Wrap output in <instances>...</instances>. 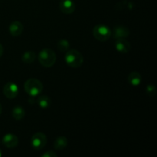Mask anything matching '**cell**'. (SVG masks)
Listing matches in <instances>:
<instances>
[{"label":"cell","instance_id":"6da1fadb","mask_svg":"<svg viewBox=\"0 0 157 157\" xmlns=\"http://www.w3.org/2000/svg\"><path fill=\"white\" fill-rule=\"evenodd\" d=\"M64 61L69 67L78 68L82 65L84 62V57L79 51L71 49L65 52Z\"/></svg>","mask_w":157,"mask_h":157},{"label":"cell","instance_id":"7a4b0ae2","mask_svg":"<svg viewBox=\"0 0 157 157\" xmlns=\"http://www.w3.org/2000/svg\"><path fill=\"white\" fill-rule=\"evenodd\" d=\"M24 89L31 97L38 96L43 90V84L36 78H29L25 82Z\"/></svg>","mask_w":157,"mask_h":157},{"label":"cell","instance_id":"3957f363","mask_svg":"<svg viewBox=\"0 0 157 157\" xmlns=\"http://www.w3.org/2000/svg\"><path fill=\"white\" fill-rule=\"evenodd\" d=\"M38 61L39 63L45 67H51L55 64L56 61V55L52 49H42L38 54Z\"/></svg>","mask_w":157,"mask_h":157},{"label":"cell","instance_id":"277c9868","mask_svg":"<svg viewBox=\"0 0 157 157\" xmlns=\"http://www.w3.org/2000/svg\"><path fill=\"white\" fill-rule=\"evenodd\" d=\"M111 30L104 24H99L93 29V35L97 40L100 41H106L111 37Z\"/></svg>","mask_w":157,"mask_h":157},{"label":"cell","instance_id":"5b68a950","mask_svg":"<svg viewBox=\"0 0 157 157\" xmlns=\"http://www.w3.org/2000/svg\"><path fill=\"white\" fill-rule=\"evenodd\" d=\"M47 143V136L41 132H38L32 136L31 139V145L36 150H42Z\"/></svg>","mask_w":157,"mask_h":157},{"label":"cell","instance_id":"8992f818","mask_svg":"<svg viewBox=\"0 0 157 157\" xmlns=\"http://www.w3.org/2000/svg\"><path fill=\"white\" fill-rule=\"evenodd\" d=\"M3 94L9 99H14L18 94V87L13 82H8L3 87Z\"/></svg>","mask_w":157,"mask_h":157},{"label":"cell","instance_id":"52a82bcc","mask_svg":"<svg viewBox=\"0 0 157 157\" xmlns=\"http://www.w3.org/2000/svg\"><path fill=\"white\" fill-rule=\"evenodd\" d=\"M2 143L7 148H15L18 144V138L12 133H6L2 137Z\"/></svg>","mask_w":157,"mask_h":157},{"label":"cell","instance_id":"ba28073f","mask_svg":"<svg viewBox=\"0 0 157 157\" xmlns=\"http://www.w3.org/2000/svg\"><path fill=\"white\" fill-rule=\"evenodd\" d=\"M115 48L118 52L122 54H127L131 49V45L130 42L125 38H118L115 41Z\"/></svg>","mask_w":157,"mask_h":157},{"label":"cell","instance_id":"9c48e42d","mask_svg":"<svg viewBox=\"0 0 157 157\" xmlns=\"http://www.w3.org/2000/svg\"><path fill=\"white\" fill-rule=\"evenodd\" d=\"M60 10L65 15H70L75 10V4L72 0H61L59 3Z\"/></svg>","mask_w":157,"mask_h":157},{"label":"cell","instance_id":"30bf717a","mask_svg":"<svg viewBox=\"0 0 157 157\" xmlns=\"http://www.w3.org/2000/svg\"><path fill=\"white\" fill-rule=\"evenodd\" d=\"M130 35V30L128 28L123 25H117L113 29V33L111 36L115 39L118 38H126Z\"/></svg>","mask_w":157,"mask_h":157},{"label":"cell","instance_id":"8fae6325","mask_svg":"<svg viewBox=\"0 0 157 157\" xmlns=\"http://www.w3.org/2000/svg\"><path fill=\"white\" fill-rule=\"evenodd\" d=\"M24 26L19 21H13L11 22L9 27V32L11 34V35L14 37L19 36L23 32Z\"/></svg>","mask_w":157,"mask_h":157},{"label":"cell","instance_id":"7c38bea8","mask_svg":"<svg viewBox=\"0 0 157 157\" xmlns=\"http://www.w3.org/2000/svg\"><path fill=\"white\" fill-rule=\"evenodd\" d=\"M128 79L129 83L130 85L133 86V87H136L139 86L141 84L142 81V77L141 75L137 71H132L130 75H128Z\"/></svg>","mask_w":157,"mask_h":157},{"label":"cell","instance_id":"4fadbf2b","mask_svg":"<svg viewBox=\"0 0 157 157\" xmlns=\"http://www.w3.org/2000/svg\"><path fill=\"white\" fill-rule=\"evenodd\" d=\"M68 141L65 136H58L54 141V147L57 150H62L67 147Z\"/></svg>","mask_w":157,"mask_h":157},{"label":"cell","instance_id":"5bb4252c","mask_svg":"<svg viewBox=\"0 0 157 157\" xmlns=\"http://www.w3.org/2000/svg\"><path fill=\"white\" fill-rule=\"evenodd\" d=\"M12 114L15 120H16V121H21L25 116V111L24 108L22 107L16 106L12 110Z\"/></svg>","mask_w":157,"mask_h":157},{"label":"cell","instance_id":"9a60e30c","mask_svg":"<svg viewBox=\"0 0 157 157\" xmlns=\"http://www.w3.org/2000/svg\"><path fill=\"white\" fill-rule=\"evenodd\" d=\"M36 58V55H35V52L32 51H27V52H24L21 56V61L25 64H32L34 62Z\"/></svg>","mask_w":157,"mask_h":157},{"label":"cell","instance_id":"2e32d148","mask_svg":"<svg viewBox=\"0 0 157 157\" xmlns=\"http://www.w3.org/2000/svg\"><path fill=\"white\" fill-rule=\"evenodd\" d=\"M37 103H38V106L42 109H47L51 106L52 101L49 97L46 96V95H41V96L38 97Z\"/></svg>","mask_w":157,"mask_h":157},{"label":"cell","instance_id":"e0dca14e","mask_svg":"<svg viewBox=\"0 0 157 157\" xmlns=\"http://www.w3.org/2000/svg\"><path fill=\"white\" fill-rule=\"evenodd\" d=\"M58 48L61 52H66L70 48V42L67 39H61L58 42Z\"/></svg>","mask_w":157,"mask_h":157},{"label":"cell","instance_id":"ac0fdd59","mask_svg":"<svg viewBox=\"0 0 157 157\" xmlns=\"http://www.w3.org/2000/svg\"><path fill=\"white\" fill-rule=\"evenodd\" d=\"M146 93L150 97H153L156 93V88L153 84H150L146 87Z\"/></svg>","mask_w":157,"mask_h":157},{"label":"cell","instance_id":"d6986e66","mask_svg":"<svg viewBox=\"0 0 157 157\" xmlns=\"http://www.w3.org/2000/svg\"><path fill=\"white\" fill-rule=\"evenodd\" d=\"M42 157H57V154L56 153H55L52 150H48L46 153H44V154L41 155Z\"/></svg>","mask_w":157,"mask_h":157},{"label":"cell","instance_id":"ffe728a7","mask_svg":"<svg viewBox=\"0 0 157 157\" xmlns=\"http://www.w3.org/2000/svg\"><path fill=\"white\" fill-rule=\"evenodd\" d=\"M3 52H4V49H3V46H2V44L0 43V58L2 56Z\"/></svg>","mask_w":157,"mask_h":157},{"label":"cell","instance_id":"44dd1931","mask_svg":"<svg viewBox=\"0 0 157 157\" xmlns=\"http://www.w3.org/2000/svg\"><path fill=\"white\" fill-rule=\"evenodd\" d=\"M2 104H0V115L2 114Z\"/></svg>","mask_w":157,"mask_h":157},{"label":"cell","instance_id":"7402d4cb","mask_svg":"<svg viewBox=\"0 0 157 157\" xmlns=\"http://www.w3.org/2000/svg\"><path fill=\"white\" fill-rule=\"evenodd\" d=\"M2 151H1V150H0V157L2 156Z\"/></svg>","mask_w":157,"mask_h":157}]
</instances>
